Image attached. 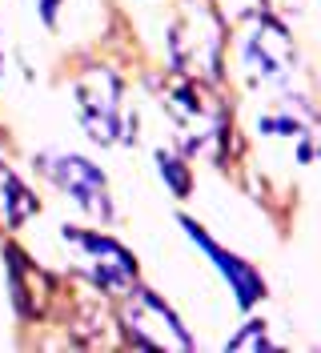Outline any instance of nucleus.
<instances>
[{"instance_id":"f257e3e1","label":"nucleus","mask_w":321,"mask_h":353,"mask_svg":"<svg viewBox=\"0 0 321 353\" xmlns=\"http://www.w3.org/2000/svg\"><path fill=\"white\" fill-rule=\"evenodd\" d=\"M161 105L169 112L173 129H177V141L185 145V153L225 161L229 137H233V121H229V109L217 101V92H209L205 81H193V77L165 81Z\"/></svg>"},{"instance_id":"f03ea898","label":"nucleus","mask_w":321,"mask_h":353,"mask_svg":"<svg viewBox=\"0 0 321 353\" xmlns=\"http://www.w3.org/2000/svg\"><path fill=\"white\" fill-rule=\"evenodd\" d=\"M72 97H77V112L93 141H101V145L133 141L137 112L125 105V88L113 68H85L72 85Z\"/></svg>"},{"instance_id":"7ed1b4c3","label":"nucleus","mask_w":321,"mask_h":353,"mask_svg":"<svg viewBox=\"0 0 321 353\" xmlns=\"http://www.w3.org/2000/svg\"><path fill=\"white\" fill-rule=\"evenodd\" d=\"M121 297H125L121 301V325H125L133 350H193V337L181 330L177 313L153 289L133 285Z\"/></svg>"},{"instance_id":"20e7f679","label":"nucleus","mask_w":321,"mask_h":353,"mask_svg":"<svg viewBox=\"0 0 321 353\" xmlns=\"http://www.w3.org/2000/svg\"><path fill=\"white\" fill-rule=\"evenodd\" d=\"M169 57L181 77L217 81L221 77V21L209 8H189L169 32Z\"/></svg>"},{"instance_id":"39448f33","label":"nucleus","mask_w":321,"mask_h":353,"mask_svg":"<svg viewBox=\"0 0 321 353\" xmlns=\"http://www.w3.org/2000/svg\"><path fill=\"white\" fill-rule=\"evenodd\" d=\"M61 237H64V245H68L77 269H81L101 293L121 297V293H128V289L137 285V261H133V253L121 249L113 237L88 233V229H64Z\"/></svg>"},{"instance_id":"423d86ee","label":"nucleus","mask_w":321,"mask_h":353,"mask_svg":"<svg viewBox=\"0 0 321 353\" xmlns=\"http://www.w3.org/2000/svg\"><path fill=\"white\" fill-rule=\"evenodd\" d=\"M37 169H41L57 189H64L85 213H93V217H101V221L113 217L108 181L93 161H85V157H77V153H41L37 157Z\"/></svg>"},{"instance_id":"0eeeda50","label":"nucleus","mask_w":321,"mask_h":353,"mask_svg":"<svg viewBox=\"0 0 321 353\" xmlns=\"http://www.w3.org/2000/svg\"><path fill=\"white\" fill-rule=\"evenodd\" d=\"M241 57H245L249 77H253V81H265V85L285 81V77L293 72V65H298V52H293L289 32H285L278 21H269V17H257L253 32L245 37Z\"/></svg>"},{"instance_id":"6e6552de","label":"nucleus","mask_w":321,"mask_h":353,"mask_svg":"<svg viewBox=\"0 0 321 353\" xmlns=\"http://www.w3.org/2000/svg\"><path fill=\"white\" fill-rule=\"evenodd\" d=\"M181 225H185V233H189L193 241H197L201 249H205V253H209V257H213V265L221 269V277H225V281H229V289L237 293V305L249 309V305L257 301V297H265V281H261V273H257L253 265H245L241 257L225 253V249H221V245H217L213 237H209V233H205V229L197 225V221L181 217Z\"/></svg>"},{"instance_id":"1a4fd4ad","label":"nucleus","mask_w":321,"mask_h":353,"mask_svg":"<svg viewBox=\"0 0 321 353\" xmlns=\"http://www.w3.org/2000/svg\"><path fill=\"white\" fill-rule=\"evenodd\" d=\"M8 273H12V293H17V309H21L24 317H37L44 313L48 305V277H44L37 265L24 261V253L17 249H8Z\"/></svg>"},{"instance_id":"9d476101","label":"nucleus","mask_w":321,"mask_h":353,"mask_svg":"<svg viewBox=\"0 0 321 353\" xmlns=\"http://www.w3.org/2000/svg\"><path fill=\"white\" fill-rule=\"evenodd\" d=\"M0 193H4V221H8V225H21V221L37 209V201L28 197V189H24L8 169H0Z\"/></svg>"},{"instance_id":"9b49d317","label":"nucleus","mask_w":321,"mask_h":353,"mask_svg":"<svg viewBox=\"0 0 321 353\" xmlns=\"http://www.w3.org/2000/svg\"><path fill=\"white\" fill-rule=\"evenodd\" d=\"M257 129L269 132V137H305L309 132V117H293V109H269L261 121H257Z\"/></svg>"},{"instance_id":"f8f14e48","label":"nucleus","mask_w":321,"mask_h":353,"mask_svg":"<svg viewBox=\"0 0 321 353\" xmlns=\"http://www.w3.org/2000/svg\"><path fill=\"white\" fill-rule=\"evenodd\" d=\"M157 169H161V176L169 181V189L177 193V197H189L193 176H189V165H185L181 157H177V153H165V149H157Z\"/></svg>"},{"instance_id":"ddd939ff","label":"nucleus","mask_w":321,"mask_h":353,"mask_svg":"<svg viewBox=\"0 0 321 353\" xmlns=\"http://www.w3.org/2000/svg\"><path fill=\"white\" fill-rule=\"evenodd\" d=\"M229 350H273V341L265 337L261 321H249V325H245V333L229 337Z\"/></svg>"},{"instance_id":"4468645a","label":"nucleus","mask_w":321,"mask_h":353,"mask_svg":"<svg viewBox=\"0 0 321 353\" xmlns=\"http://www.w3.org/2000/svg\"><path fill=\"white\" fill-rule=\"evenodd\" d=\"M37 4H41L44 24H52V21H57V8H61V0H37Z\"/></svg>"},{"instance_id":"2eb2a0df","label":"nucleus","mask_w":321,"mask_h":353,"mask_svg":"<svg viewBox=\"0 0 321 353\" xmlns=\"http://www.w3.org/2000/svg\"><path fill=\"white\" fill-rule=\"evenodd\" d=\"M0 68H4V61H0Z\"/></svg>"}]
</instances>
